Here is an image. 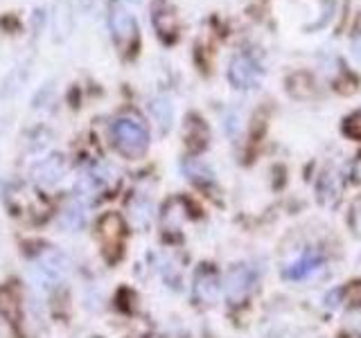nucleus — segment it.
<instances>
[{
	"label": "nucleus",
	"instance_id": "8",
	"mask_svg": "<svg viewBox=\"0 0 361 338\" xmlns=\"http://www.w3.org/2000/svg\"><path fill=\"white\" fill-rule=\"evenodd\" d=\"M59 223L71 232L79 230L86 223V206L79 199H71L59 214Z\"/></svg>",
	"mask_w": 361,
	"mask_h": 338
},
{
	"label": "nucleus",
	"instance_id": "9",
	"mask_svg": "<svg viewBox=\"0 0 361 338\" xmlns=\"http://www.w3.org/2000/svg\"><path fill=\"white\" fill-rule=\"evenodd\" d=\"M321 255L319 253H305L298 262H293L289 266H285V270H282V275H285L287 280H302V277H307L312 275L316 268L321 266Z\"/></svg>",
	"mask_w": 361,
	"mask_h": 338
},
{
	"label": "nucleus",
	"instance_id": "12",
	"mask_svg": "<svg viewBox=\"0 0 361 338\" xmlns=\"http://www.w3.org/2000/svg\"><path fill=\"white\" fill-rule=\"evenodd\" d=\"M149 111H152V115L154 120L158 122V127H161L163 131H167L169 127H172V104L165 99V97H158L154 99L152 104H149Z\"/></svg>",
	"mask_w": 361,
	"mask_h": 338
},
{
	"label": "nucleus",
	"instance_id": "7",
	"mask_svg": "<svg viewBox=\"0 0 361 338\" xmlns=\"http://www.w3.org/2000/svg\"><path fill=\"white\" fill-rule=\"evenodd\" d=\"M228 77L235 88H253L259 84V70L248 56H235Z\"/></svg>",
	"mask_w": 361,
	"mask_h": 338
},
{
	"label": "nucleus",
	"instance_id": "2",
	"mask_svg": "<svg viewBox=\"0 0 361 338\" xmlns=\"http://www.w3.org/2000/svg\"><path fill=\"white\" fill-rule=\"evenodd\" d=\"M253 284H255L253 268L246 264H237L224 277V296L231 304H240L253 291Z\"/></svg>",
	"mask_w": 361,
	"mask_h": 338
},
{
	"label": "nucleus",
	"instance_id": "14",
	"mask_svg": "<svg viewBox=\"0 0 361 338\" xmlns=\"http://www.w3.org/2000/svg\"><path fill=\"white\" fill-rule=\"evenodd\" d=\"M54 25H56V32H59L61 37H66V34L71 32L73 20H71V9H68V5H66V3H59V7H56Z\"/></svg>",
	"mask_w": 361,
	"mask_h": 338
},
{
	"label": "nucleus",
	"instance_id": "4",
	"mask_svg": "<svg viewBox=\"0 0 361 338\" xmlns=\"http://www.w3.org/2000/svg\"><path fill=\"white\" fill-rule=\"evenodd\" d=\"M66 273H68V259L56 251L43 253L37 259V264H34V275L39 280V287H54Z\"/></svg>",
	"mask_w": 361,
	"mask_h": 338
},
{
	"label": "nucleus",
	"instance_id": "16",
	"mask_svg": "<svg viewBox=\"0 0 361 338\" xmlns=\"http://www.w3.org/2000/svg\"><path fill=\"white\" fill-rule=\"evenodd\" d=\"M345 133L361 140V113H355V115L345 122Z\"/></svg>",
	"mask_w": 361,
	"mask_h": 338
},
{
	"label": "nucleus",
	"instance_id": "1",
	"mask_svg": "<svg viewBox=\"0 0 361 338\" xmlns=\"http://www.w3.org/2000/svg\"><path fill=\"white\" fill-rule=\"evenodd\" d=\"M113 144L118 146V151L127 158H140L145 156L147 146H149V133L147 127L135 115L118 118L111 127Z\"/></svg>",
	"mask_w": 361,
	"mask_h": 338
},
{
	"label": "nucleus",
	"instance_id": "15",
	"mask_svg": "<svg viewBox=\"0 0 361 338\" xmlns=\"http://www.w3.org/2000/svg\"><path fill=\"white\" fill-rule=\"evenodd\" d=\"M348 225H350V230L355 232V237H359V239H361V199L353 201V206H350Z\"/></svg>",
	"mask_w": 361,
	"mask_h": 338
},
{
	"label": "nucleus",
	"instance_id": "10",
	"mask_svg": "<svg viewBox=\"0 0 361 338\" xmlns=\"http://www.w3.org/2000/svg\"><path fill=\"white\" fill-rule=\"evenodd\" d=\"M319 196L325 206H336V201L341 199V178L330 169V172H325L319 180Z\"/></svg>",
	"mask_w": 361,
	"mask_h": 338
},
{
	"label": "nucleus",
	"instance_id": "3",
	"mask_svg": "<svg viewBox=\"0 0 361 338\" xmlns=\"http://www.w3.org/2000/svg\"><path fill=\"white\" fill-rule=\"evenodd\" d=\"M109 23H111V32H113L116 43L122 50H131L135 39H138V25H135V18L122 5H113Z\"/></svg>",
	"mask_w": 361,
	"mask_h": 338
},
{
	"label": "nucleus",
	"instance_id": "13",
	"mask_svg": "<svg viewBox=\"0 0 361 338\" xmlns=\"http://www.w3.org/2000/svg\"><path fill=\"white\" fill-rule=\"evenodd\" d=\"M131 219L135 225H140V228H145L147 223H149L152 219V203L149 201H133L131 203Z\"/></svg>",
	"mask_w": 361,
	"mask_h": 338
},
{
	"label": "nucleus",
	"instance_id": "11",
	"mask_svg": "<svg viewBox=\"0 0 361 338\" xmlns=\"http://www.w3.org/2000/svg\"><path fill=\"white\" fill-rule=\"evenodd\" d=\"M183 172L190 180H195L199 185L212 183V172L201 161H197V158H188V161H183Z\"/></svg>",
	"mask_w": 361,
	"mask_h": 338
},
{
	"label": "nucleus",
	"instance_id": "6",
	"mask_svg": "<svg viewBox=\"0 0 361 338\" xmlns=\"http://www.w3.org/2000/svg\"><path fill=\"white\" fill-rule=\"evenodd\" d=\"M32 176L39 185H56L66 176V161L63 156H48L39 161L32 169Z\"/></svg>",
	"mask_w": 361,
	"mask_h": 338
},
{
	"label": "nucleus",
	"instance_id": "17",
	"mask_svg": "<svg viewBox=\"0 0 361 338\" xmlns=\"http://www.w3.org/2000/svg\"><path fill=\"white\" fill-rule=\"evenodd\" d=\"M350 174H353V180H355V183L361 185V154L355 158V163H353V169H350Z\"/></svg>",
	"mask_w": 361,
	"mask_h": 338
},
{
	"label": "nucleus",
	"instance_id": "5",
	"mask_svg": "<svg viewBox=\"0 0 361 338\" xmlns=\"http://www.w3.org/2000/svg\"><path fill=\"white\" fill-rule=\"evenodd\" d=\"M219 291H221V284H219L217 270L210 266H201L195 275V298L201 304H212V302H217Z\"/></svg>",
	"mask_w": 361,
	"mask_h": 338
}]
</instances>
